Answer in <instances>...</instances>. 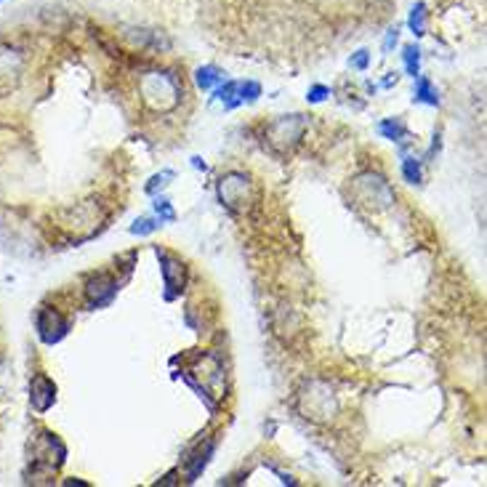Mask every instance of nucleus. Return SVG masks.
I'll return each mask as SVG.
<instances>
[{
    "label": "nucleus",
    "mask_w": 487,
    "mask_h": 487,
    "mask_svg": "<svg viewBox=\"0 0 487 487\" xmlns=\"http://www.w3.org/2000/svg\"><path fill=\"white\" fill-rule=\"evenodd\" d=\"M30 399H32V405H35V410H40V413L48 410V408L54 405V399H56V386H54L46 376H38L30 386Z\"/></svg>",
    "instance_id": "1"
},
{
    "label": "nucleus",
    "mask_w": 487,
    "mask_h": 487,
    "mask_svg": "<svg viewBox=\"0 0 487 487\" xmlns=\"http://www.w3.org/2000/svg\"><path fill=\"white\" fill-rule=\"evenodd\" d=\"M415 102H424V104H431V107L440 104V96H437V91H434V86H431L429 77L418 75V83H415Z\"/></svg>",
    "instance_id": "2"
},
{
    "label": "nucleus",
    "mask_w": 487,
    "mask_h": 487,
    "mask_svg": "<svg viewBox=\"0 0 487 487\" xmlns=\"http://www.w3.org/2000/svg\"><path fill=\"white\" fill-rule=\"evenodd\" d=\"M408 24H410V30L415 38H421V35H426V6L424 3H418V6H413L410 11V19H408Z\"/></svg>",
    "instance_id": "3"
},
{
    "label": "nucleus",
    "mask_w": 487,
    "mask_h": 487,
    "mask_svg": "<svg viewBox=\"0 0 487 487\" xmlns=\"http://www.w3.org/2000/svg\"><path fill=\"white\" fill-rule=\"evenodd\" d=\"M402 59H405V67H408V72H410L413 77L421 75V48H418V46H405Z\"/></svg>",
    "instance_id": "4"
},
{
    "label": "nucleus",
    "mask_w": 487,
    "mask_h": 487,
    "mask_svg": "<svg viewBox=\"0 0 487 487\" xmlns=\"http://www.w3.org/2000/svg\"><path fill=\"white\" fill-rule=\"evenodd\" d=\"M195 80H198V86L202 88V91H208L214 83L221 80V75H218V70H216V67H200L198 75H195Z\"/></svg>",
    "instance_id": "5"
},
{
    "label": "nucleus",
    "mask_w": 487,
    "mask_h": 487,
    "mask_svg": "<svg viewBox=\"0 0 487 487\" xmlns=\"http://www.w3.org/2000/svg\"><path fill=\"white\" fill-rule=\"evenodd\" d=\"M402 173H405V179L410 184L421 182V166H418V160L415 157H405L402 160Z\"/></svg>",
    "instance_id": "6"
},
{
    "label": "nucleus",
    "mask_w": 487,
    "mask_h": 487,
    "mask_svg": "<svg viewBox=\"0 0 487 487\" xmlns=\"http://www.w3.org/2000/svg\"><path fill=\"white\" fill-rule=\"evenodd\" d=\"M378 131L386 138H392V141H397V138L405 134V128H402V122H399V120H383L378 125Z\"/></svg>",
    "instance_id": "7"
},
{
    "label": "nucleus",
    "mask_w": 487,
    "mask_h": 487,
    "mask_svg": "<svg viewBox=\"0 0 487 487\" xmlns=\"http://www.w3.org/2000/svg\"><path fill=\"white\" fill-rule=\"evenodd\" d=\"M154 208H157V214H160V218H168V221H173V218H176V214H173V208L168 205V200H166V198L157 200V202H154Z\"/></svg>",
    "instance_id": "8"
},
{
    "label": "nucleus",
    "mask_w": 487,
    "mask_h": 487,
    "mask_svg": "<svg viewBox=\"0 0 487 487\" xmlns=\"http://www.w3.org/2000/svg\"><path fill=\"white\" fill-rule=\"evenodd\" d=\"M397 40H399V30H389L386 32V38H383V51H386V54H389V51H392V48L397 46Z\"/></svg>",
    "instance_id": "9"
},
{
    "label": "nucleus",
    "mask_w": 487,
    "mask_h": 487,
    "mask_svg": "<svg viewBox=\"0 0 487 487\" xmlns=\"http://www.w3.org/2000/svg\"><path fill=\"white\" fill-rule=\"evenodd\" d=\"M367 61H370V56H367V51H357V56L351 59V67H354V70H365Z\"/></svg>",
    "instance_id": "10"
},
{
    "label": "nucleus",
    "mask_w": 487,
    "mask_h": 487,
    "mask_svg": "<svg viewBox=\"0 0 487 487\" xmlns=\"http://www.w3.org/2000/svg\"><path fill=\"white\" fill-rule=\"evenodd\" d=\"M325 96H328V88H325V86H314V88L309 91V96H306V99H309V102H322Z\"/></svg>",
    "instance_id": "11"
},
{
    "label": "nucleus",
    "mask_w": 487,
    "mask_h": 487,
    "mask_svg": "<svg viewBox=\"0 0 487 487\" xmlns=\"http://www.w3.org/2000/svg\"><path fill=\"white\" fill-rule=\"evenodd\" d=\"M157 227V224H152V221H136V227L131 229L134 234H147V232H152V229Z\"/></svg>",
    "instance_id": "12"
}]
</instances>
